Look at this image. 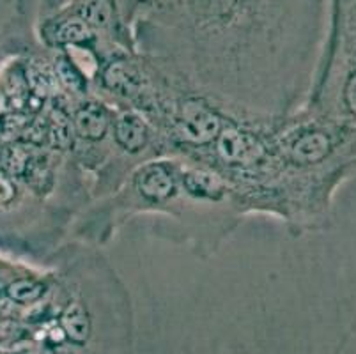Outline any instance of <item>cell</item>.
I'll list each match as a JSON object with an SVG mask.
<instances>
[{
	"instance_id": "obj_1",
	"label": "cell",
	"mask_w": 356,
	"mask_h": 354,
	"mask_svg": "<svg viewBox=\"0 0 356 354\" xmlns=\"http://www.w3.org/2000/svg\"><path fill=\"white\" fill-rule=\"evenodd\" d=\"M319 0H135L140 25L197 51H243L300 38Z\"/></svg>"
},
{
	"instance_id": "obj_2",
	"label": "cell",
	"mask_w": 356,
	"mask_h": 354,
	"mask_svg": "<svg viewBox=\"0 0 356 354\" xmlns=\"http://www.w3.org/2000/svg\"><path fill=\"white\" fill-rule=\"evenodd\" d=\"M181 131L193 144H208L220 135V117L202 103L190 99L181 108Z\"/></svg>"
},
{
	"instance_id": "obj_3",
	"label": "cell",
	"mask_w": 356,
	"mask_h": 354,
	"mask_svg": "<svg viewBox=\"0 0 356 354\" xmlns=\"http://www.w3.org/2000/svg\"><path fill=\"white\" fill-rule=\"evenodd\" d=\"M43 34L48 43L55 47H80L89 45L96 38V32L71 9L57 18L48 19L43 27Z\"/></svg>"
},
{
	"instance_id": "obj_4",
	"label": "cell",
	"mask_w": 356,
	"mask_h": 354,
	"mask_svg": "<svg viewBox=\"0 0 356 354\" xmlns=\"http://www.w3.org/2000/svg\"><path fill=\"white\" fill-rule=\"evenodd\" d=\"M335 149V140L325 129H310L296 136L289 145V158L298 165H317Z\"/></svg>"
},
{
	"instance_id": "obj_5",
	"label": "cell",
	"mask_w": 356,
	"mask_h": 354,
	"mask_svg": "<svg viewBox=\"0 0 356 354\" xmlns=\"http://www.w3.org/2000/svg\"><path fill=\"white\" fill-rule=\"evenodd\" d=\"M135 184L140 195L147 200L160 202L176 191V179L172 170L163 163H149L135 177Z\"/></svg>"
},
{
	"instance_id": "obj_6",
	"label": "cell",
	"mask_w": 356,
	"mask_h": 354,
	"mask_svg": "<svg viewBox=\"0 0 356 354\" xmlns=\"http://www.w3.org/2000/svg\"><path fill=\"white\" fill-rule=\"evenodd\" d=\"M261 149L257 138L238 129L223 131L218 142V151L223 156V160L232 161V163H247V161L255 160Z\"/></svg>"
},
{
	"instance_id": "obj_7",
	"label": "cell",
	"mask_w": 356,
	"mask_h": 354,
	"mask_svg": "<svg viewBox=\"0 0 356 354\" xmlns=\"http://www.w3.org/2000/svg\"><path fill=\"white\" fill-rule=\"evenodd\" d=\"M110 119L106 110L98 103H87L74 113V129L82 138L99 140L108 129Z\"/></svg>"
},
{
	"instance_id": "obj_8",
	"label": "cell",
	"mask_w": 356,
	"mask_h": 354,
	"mask_svg": "<svg viewBox=\"0 0 356 354\" xmlns=\"http://www.w3.org/2000/svg\"><path fill=\"white\" fill-rule=\"evenodd\" d=\"M115 142L128 152H138L147 144V126L140 117L134 113H124L114 124Z\"/></svg>"
},
{
	"instance_id": "obj_9",
	"label": "cell",
	"mask_w": 356,
	"mask_h": 354,
	"mask_svg": "<svg viewBox=\"0 0 356 354\" xmlns=\"http://www.w3.org/2000/svg\"><path fill=\"white\" fill-rule=\"evenodd\" d=\"M183 184L184 190L188 191L192 197H195V199L218 200L225 193V184H223V181L220 179L218 175L211 174V172H188V174H184Z\"/></svg>"
},
{
	"instance_id": "obj_10",
	"label": "cell",
	"mask_w": 356,
	"mask_h": 354,
	"mask_svg": "<svg viewBox=\"0 0 356 354\" xmlns=\"http://www.w3.org/2000/svg\"><path fill=\"white\" fill-rule=\"evenodd\" d=\"M63 328L71 342L79 344V346L86 344L90 331V323L86 308L80 303L70 305L63 316Z\"/></svg>"
},
{
	"instance_id": "obj_11",
	"label": "cell",
	"mask_w": 356,
	"mask_h": 354,
	"mask_svg": "<svg viewBox=\"0 0 356 354\" xmlns=\"http://www.w3.org/2000/svg\"><path fill=\"white\" fill-rule=\"evenodd\" d=\"M105 82L108 83L110 89L118 90L121 94H128L137 86V74L124 63H115L106 70Z\"/></svg>"
},
{
	"instance_id": "obj_12",
	"label": "cell",
	"mask_w": 356,
	"mask_h": 354,
	"mask_svg": "<svg viewBox=\"0 0 356 354\" xmlns=\"http://www.w3.org/2000/svg\"><path fill=\"white\" fill-rule=\"evenodd\" d=\"M55 71L59 74L60 82L67 87V89L74 90V92H82L86 89V80H83L82 73L79 67L74 66V63L67 57H57L55 61Z\"/></svg>"
},
{
	"instance_id": "obj_13",
	"label": "cell",
	"mask_w": 356,
	"mask_h": 354,
	"mask_svg": "<svg viewBox=\"0 0 356 354\" xmlns=\"http://www.w3.org/2000/svg\"><path fill=\"white\" fill-rule=\"evenodd\" d=\"M44 287L34 280H16L8 287V296L16 303H34L43 296Z\"/></svg>"
},
{
	"instance_id": "obj_14",
	"label": "cell",
	"mask_w": 356,
	"mask_h": 354,
	"mask_svg": "<svg viewBox=\"0 0 356 354\" xmlns=\"http://www.w3.org/2000/svg\"><path fill=\"white\" fill-rule=\"evenodd\" d=\"M0 165H2L9 174H22L29 165V156L24 149L9 147L2 152Z\"/></svg>"
},
{
	"instance_id": "obj_15",
	"label": "cell",
	"mask_w": 356,
	"mask_h": 354,
	"mask_svg": "<svg viewBox=\"0 0 356 354\" xmlns=\"http://www.w3.org/2000/svg\"><path fill=\"white\" fill-rule=\"evenodd\" d=\"M71 126L70 121H67V117L64 115L63 112L54 113V122H51V129H50V136L51 140H54L55 145H59V147H66L71 140Z\"/></svg>"
},
{
	"instance_id": "obj_16",
	"label": "cell",
	"mask_w": 356,
	"mask_h": 354,
	"mask_svg": "<svg viewBox=\"0 0 356 354\" xmlns=\"http://www.w3.org/2000/svg\"><path fill=\"white\" fill-rule=\"evenodd\" d=\"M15 199V186L8 179H0V206H6Z\"/></svg>"
}]
</instances>
